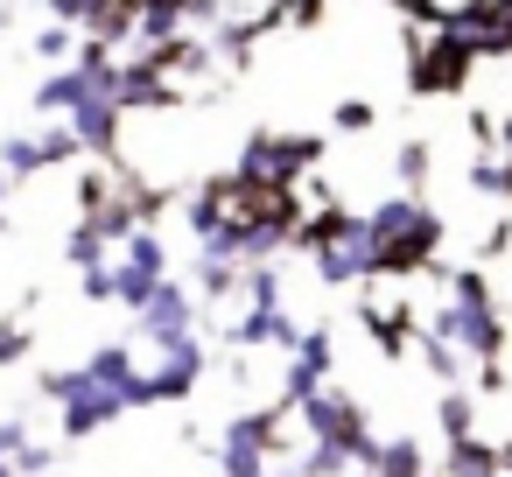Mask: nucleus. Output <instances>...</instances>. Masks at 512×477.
I'll list each match as a JSON object with an SVG mask.
<instances>
[{"label": "nucleus", "mask_w": 512, "mask_h": 477, "mask_svg": "<svg viewBox=\"0 0 512 477\" xmlns=\"http://www.w3.org/2000/svg\"><path fill=\"white\" fill-rule=\"evenodd\" d=\"M365 232H372V260H379L386 281H407V274H428V267H435L442 218H435V204H421L414 190L379 197V204L365 211Z\"/></svg>", "instance_id": "1"}, {"label": "nucleus", "mask_w": 512, "mask_h": 477, "mask_svg": "<svg viewBox=\"0 0 512 477\" xmlns=\"http://www.w3.org/2000/svg\"><path fill=\"white\" fill-rule=\"evenodd\" d=\"M442 281H449V295L435 302L428 330H435V337H449L463 358L498 365V351H505V316H498V302H491L484 267H442Z\"/></svg>", "instance_id": "2"}, {"label": "nucleus", "mask_w": 512, "mask_h": 477, "mask_svg": "<svg viewBox=\"0 0 512 477\" xmlns=\"http://www.w3.org/2000/svg\"><path fill=\"white\" fill-rule=\"evenodd\" d=\"M295 246L316 260V281H323V288L379 281V260H372V232H365V218H351V211H337V204H323L316 218H302Z\"/></svg>", "instance_id": "3"}, {"label": "nucleus", "mask_w": 512, "mask_h": 477, "mask_svg": "<svg viewBox=\"0 0 512 477\" xmlns=\"http://www.w3.org/2000/svg\"><path fill=\"white\" fill-rule=\"evenodd\" d=\"M323 155V141L316 134H253L246 148H239V183L246 190H267V197H288V183L295 176H309V162Z\"/></svg>", "instance_id": "4"}, {"label": "nucleus", "mask_w": 512, "mask_h": 477, "mask_svg": "<svg viewBox=\"0 0 512 477\" xmlns=\"http://www.w3.org/2000/svg\"><path fill=\"white\" fill-rule=\"evenodd\" d=\"M43 400H57V414H64V435H71V442H85V435L113 428V421L127 414V400H120L113 386H99L85 365H71V372H43Z\"/></svg>", "instance_id": "5"}, {"label": "nucleus", "mask_w": 512, "mask_h": 477, "mask_svg": "<svg viewBox=\"0 0 512 477\" xmlns=\"http://www.w3.org/2000/svg\"><path fill=\"white\" fill-rule=\"evenodd\" d=\"M281 449H288V442H281V414H274V407L239 414V421L225 428V442H218V477H274L267 463H274Z\"/></svg>", "instance_id": "6"}, {"label": "nucleus", "mask_w": 512, "mask_h": 477, "mask_svg": "<svg viewBox=\"0 0 512 477\" xmlns=\"http://www.w3.org/2000/svg\"><path fill=\"white\" fill-rule=\"evenodd\" d=\"M463 71H470V43L449 22L421 29V43H414V92H456Z\"/></svg>", "instance_id": "7"}, {"label": "nucleus", "mask_w": 512, "mask_h": 477, "mask_svg": "<svg viewBox=\"0 0 512 477\" xmlns=\"http://www.w3.org/2000/svg\"><path fill=\"white\" fill-rule=\"evenodd\" d=\"M141 337L155 344V351H176V344H190L197 337V288H183L176 274L155 288V302L141 309Z\"/></svg>", "instance_id": "8"}, {"label": "nucleus", "mask_w": 512, "mask_h": 477, "mask_svg": "<svg viewBox=\"0 0 512 477\" xmlns=\"http://www.w3.org/2000/svg\"><path fill=\"white\" fill-rule=\"evenodd\" d=\"M162 106H176V78L141 50L134 64H120V113H162Z\"/></svg>", "instance_id": "9"}, {"label": "nucleus", "mask_w": 512, "mask_h": 477, "mask_svg": "<svg viewBox=\"0 0 512 477\" xmlns=\"http://www.w3.org/2000/svg\"><path fill=\"white\" fill-rule=\"evenodd\" d=\"M197 379H204V344H197V337L176 344V351H155V365H148V393H155V407H162V400H190Z\"/></svg>", "instance_id": "10"}, {"label": "nucleus", "mask_w": 512, "mask_h": 477, "mask_svg": "<svg viewBox=\"0 0 512 477\" xmlns=\"http://www.w3.org/2000/svg\"><path fill=\"white\" fill-rule=\"evenodd\" d=\"M225 337H232L239 351H260V344H274V351H288V358H295L309 330H302V323H295L288 309H246V316H239V323H232Z\"/></svg>", "instance_id": "11"}, {"label": "nucleus", "mask_w": 512, "mask_h": 477, "mask_svg": "<svg viewBox=\"0 0 512 477\" xmlns=\"http://www.w3.org/2000/svg\"><path fill=\"white\" fill-rule=\"evenodd\" d=\"M120 120H127V113H120V92H106V85H92V99L71 113L78 141H85L92 155H113V148H120Z\"/></svg>", "instance_id": "12"}, {"label": "nucleus", "mask_w": 512, "mask_h": 477, "mask_svg": "<svg viewBox=\"0 0 512 477\" xmlns=\"http://www.w3.org/2000/svg\"><path fill=\"white\" fill-rule=\"evenodd\" d=\"M85 99H92V78H85L78 64H64V71H50V78L36 85V113H43V120H71Z\"/></svg>", "instance_id": "13"}, {"label": "nucleus", "mask_w": 512, "mask_h": 477, "mask_svg": "<svg viewBox=\"0 0 512 477\" xmlns=\"http://www.w3.org/2000/svg\"><path fill=\"white\" fill-rule=\"evenodd\" d=\"M197 295L204 302H225V295H239L246 288V260H225V253H197Z\"/></svg>", "instance_id": "14"}, {"label": "nucleus", "mask_w": 512, "mask_h": 477, "mask_svg": "<svg viewBox=\"0 0 512 477\" xmlns=\"http://www.w3.org/2000/svg\"><path fill=\"white\" fill-rule=\"evenodd\" d=\"M442 463H449V477H505V449L498 442H477V435L470 442H449Z\"/></svg>", "instance_id": "15"}, {"label": "nucleus", "mask_w": 512, "mask_h": 477, "mask_svg": "<svg viewBox=\"0 0 512 477\" xmlns=\"http://www.w3.org/2000/svg\"><path fill=\"white\" fill-rule=\"evenodd\" d=\"M414 351H421V365H428L442 386H463V365H470V358H463L449 337H435V330H414Z\"/></svg>", "instance_id": "16"}, {"label": "nucleus", "mask_w": 512, "mask_h": 477, "mask_svg": "<svg viewBox=\"0 0 512 477\" xmlns=\"http://www.w3.org/2000/svg\"><path fill=\"white\" fill-rule=\"evenodd\" d=\"M183 22H190V15H183V0H141V43H148V50L176 43Z\"/></svg>", "instance_id": "17"}, {"label": "nucleus", "mask_w": 512, "mask_h": 477, "mask_svg": "<svg viewBox=\"0 0 512 477\" xmlns=\"http://www.w3.org/2000/svg\"><path fill=\"white\" fill-rule=\"evenodd\" d=\"M64 260H71L78 274H92V267H113V260H106V232H99L92 218H78V225H71V239H64Z\"/></svg>", "instance_id": "18"}, {"label": "nucleus", "mask_w": 512, "mask_h": 477, "mask_svg": "<svg viewBox=\"0 0 512 477\" xmlns=\"http://www.w3.org/2000/svg\"><path fill=\"white\" fill-rule=\"evenodd\" d=\"M372 477H428L421 442H414V435H393V442L379 449V470H372Z\"/></svg>", "instance_id": "19"}, {"label": "nucleus", "mask_w": 512, "mask_h": 477, "mask_svg": "<svg viewBox=\"0 0 512 477\" xmlns=\"http://www.w3.org/2000/svg\"><path fill=\"white\" fill-rule=\"evenodd\" d=\"M0 162H8V176H50L43 134H8V141H0Z\"/></svg>", "instance_id": "20"}, {"label": "nucleus", "mask_w": 512, "mask_h": 477, "mask_svg": "<svg viewBox=\"0 0 512 477\" xmlns=\"http://www.w3.org/2000/svg\"><path fill=\"white\" fill-rule=\"evenodd\" d=\"M113 274H120V302H127V309H134V316H141V309H148V302H155V288H162V281H169V274H148V267H134V260H120V267H113Z\"/></svg>", "instance_id": "21"}, {"label": "nucleus", "mask_w": 512, "mask_h": 477, "mask_svg": "<svg viewBox=\"0 0 512 477\" xmlns=\"http://www.w3.org/2000/svg\"><path fill=\"white\" fill-rule=\"evenodd\" d=\"M36 57L64 71V64H78V36H71L64 22H43V29H36Z\"/></svg>", "instance_id": "22"}, {"label": "nucleus", "mask_w": 512, "mask_h": 477, "mask_svg": "<svg viewBox=\"0 0 512 477\" xmlns=\"http://www.w3.org/2000/svg\"><path fill=\"white\" fill-rule=\"evenodd\" d=\"M71 155H85L78 127H71V120H43V162H50V169H64Z\"/></svg>", "instance_id": "23"}, {"label": "nucleus", "mask_w": 512, "mask_h": 477, "mask_svg": "<svg viewBox=\"0 0 512 477\" xmlns=\"http://www.w3.org/2000/svg\"><path fill=\"white\" fill-rule=\"evenodd\" d=\"M435 414H442V435H449V442H470V435H477V428H470V393H463V386H449V393L435 400Z\"/></svg>", "instance_id": "24"}, {"label": "nucleus", "mask_w": 512, "mask_h": 477, "mask_svg": "<svg viewBox=\"0 0 512 477\" xmlns=\"http://www.w3.org/2000/svg\"><path fill=\"white\" fill-rule=\"evenodd\" d=\"M127 260H134V267H148V274H169V246H162V232H155V225H141V232L127 239Z\"/></svg>", "instance_id": "25"}, {"label": "nucleus", "mask_w": 512, "mask_h": 477, "mask_svg": "<svg viewBox=\"0 0 512 477\" xmlns=\"http://www.w3.org/2000/svg\"><path fill=\"white\" fill-rule=\"evenodd\" d=\"M253 309H281V267L267 260V267H246V288H239Z\"/></svg>", "instance_id": "26"}, {"label": "nucleus", "mask_w": 512, "mask_h": 477, "mask_svg": "<svg viewBox=\"0 0 512 477\" xmlns=\"http://www.w3.org/2000/svg\"><path fill=\"white\" fill-rule=\"evenodd\" d=\"M393 169H400V183H407V190H421V183H428V169H435V148H428V141H407V148L393 155Z\"/></svg>", "instance_id": "27"}, {"label": "nucleus", "mask_w": 512, "mask_h": 477, "mask_svg": "<svg viewBox=\"0 0 512 477\" xmlns=\"http://www.w3.org/2000/svg\"><path fill=\"white\" fill-rule=\"evenodd\" d=\"M78 204H85V218H99L106 204H120V197H113V176H106V169H85V176H78Z\"/></svg>", "instance_id": "28"}, {"label": "nucleus", "mask_w": 512, "mask_h": 477, "mask_svg": "<svg viewBox=\"0 0 512 477\" xmlns=\"http://www.w3.org/2000/svg\"><path fill=\"white\" fill-rule=\"evenodd\" d=\"M372 120H379V106H372V99H337V113H330V127H337V134H365Z\"/></svg>", "instance_id": "29"}, {"label": "nucleus", "mask_w": 512, "mask_h": 477, "mask_svg": "<svg viewBox=\"0 0 512 477\" xmlns=\"http://www.w3.org/2000/svg\"><path fill=\"white\" fill-rule=\"evenodd\" d=\"M295 365H309V372L323 379V372L337 365V344H330V330H309V337H302V351H295Z\"/></svg>", "instance_id": "30"}, {"label": "nucleus", "mask_w": 512, "mask_h": 477, "mask_svg": "<svg viewBox=\"0 0 512 477\" xmlns=\"http://www.w3.org/2000/svg\"><path fill=\"white\" fill-rule=\"evenodd\" d=\"M43 15H50V22H64V29H78V22L92 29V15H99V0H43Z\"/></svg>", "instance_id": "31"}, {"label": "nucleus", "mask_w": 512, "mask_h": 477, "mask_svg": "<svg viewBox=\"0 0 512 477\" xmlns=\"http://www.w3.org/2000/svg\"><path fill=\"white\" fill-rule=\"evenodd\" d=\"M78 295L85 302H120V274L113 267H92V274H78Z\"/></svg>", "instance_id": "32"}, {"label": "nucleus", "mask_w": 512, "mask_h": 477, "mask_svg": "<svg viewBox=\"0 0 512 477\" xmlns=\"http://www.w3.org/2000/svg\"><path fill=\"white\" fill-rule=\"evenodd\" d=\"M29 358V330L22 323H0V365H22Z\"/></svg>", "instance_id": "33"}, {"label": "nucleus", "mask_w": 512, "mask_h": 477, "mask_svg": "<svg viewBox=\"0 0 512 477\" xmlns=\"http://www.w3.org/2000/svg\"><path fill=\"white\" fill-rule=\"evenodd\" d=\"M50 463H57V449H50V442H29V449L15 456V470H22V477H43Z\"/></svg>", "instance_id": "34"}, {"label": "nucleus", "mask_w": 512, "mask_h": 477, "mask_svg": "<svg viewBox=\"0 0 512 477\" xmlns=\"http://www.w3.org/2000/svg\"><path fill=\"white\" fill-rule=\"evenodd\" d=\"M29 449V421H0V463H15Z\"/></svg>", "instance_id": "35"}, {"label": "nucleus", "mask_w": 512, "mask_h": 477, "mask_svg": "<svg viewBox=\"0 0 512 477\" xmlns=\"http://www.w3.org/2000/svg\"><path fill=\"white\" fill-rule=\"evenodd\" d=\"M183 15L204 29V22H218V15H225V0H183Z\"/></svg>", "instance_id": "36"}, {"label": "nucleus", "mask_w": 512, "mask_h": 477, "mask_svg": "<svg viewBox=\"0 0 512 477\" xmlns=\"http://www.w3.org/2000/svg\"><path fill=\"white\" fill-rule=\"evenodd\" d=\"M8 183H15V176H8V162H0V197H8Z\"/></svg>", "instance_id": "37"}, {"label": "nucleus", "mask_w": 512, "mask_h": 477, "mask_svg": "<svg viewBox=\"0 0 512 477\" xmlns=\"http://www.w3.org/2000/svg\"><path fill=\"white\" fill-rule=\"evenodd\" d=\"M0 477H22V470H15V463H0Z\"/></svg>", "instance_id": "38"}, {"label": "nucleus", "mask_w": 512, "mask_h": 477, "mask_svg": "<svg viewBox=\"0 0 512 477\" xmlns=\"http://www.w3.org/2000/svg\"><path fill=\"white\" fill-rule=\"evenodd\" d=\"M505 470H512V442H505Z\"/></svg>", "instance_id": "39"}, {"label": "nucleus", "mask_w": 512, "mask_h": 477, "mask_svg": "<svg viewBox=\"0 0 512 477\" xmlns=\"http://www.w3.org/2000/svg\"><path fill=\"white\" fill-rule=\"evenodd\" d=\"M358 477H372V470H358Z\"/></svg>", "instance_id": "40"}]
</instances>
